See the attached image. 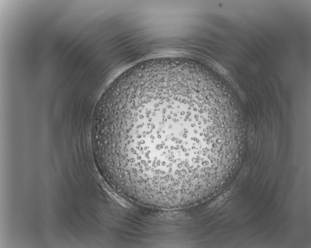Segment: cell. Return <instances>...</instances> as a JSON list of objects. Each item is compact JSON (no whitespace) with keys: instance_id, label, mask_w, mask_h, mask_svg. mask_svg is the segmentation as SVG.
<instances>
[{"instance_id":"cell-1","label":"cell","mask_w":311,"mask_h":248,"mask_svg":"<svg viewBox=\"0 0 311 248\" xmlns=\"http://www.w3.org/2000/svg\"><path fill=\"white\" fill-rule=\"evenodd\" d=\"M191 65L162 64L117 80L103 100L97 127L123 163L146 178L192 182L238 146L236 120L209 100Z\"/></svg>"}]
</instances>
